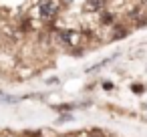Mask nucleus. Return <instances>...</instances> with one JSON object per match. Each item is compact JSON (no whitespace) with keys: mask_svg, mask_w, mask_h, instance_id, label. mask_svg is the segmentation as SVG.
<instances>
[{"mask_svg":"<svg viewBox=\"0 0 147 137\" xmlns=\"http://www.w3.org/2000/svg\"><path fill=\"white\" fill-rule=\"evenodd\" d=\"M59 12H61L59 0H36V2H34V16L45 20V22L57 20Z\"/></svg>","mask_w":147,"mask_h":137,"instance_id":"f257e3e1","label":"nucleus"},{"mask_svg":"<svg viewBox=\"0 0 147 137\" xmlns=\"http://www.w3.org/2000/svg\"><path fill=\"white\" fill-rule=\"evenodd\" d=\"M57 43L67 49H77L83 45V32L75 28H59L57 30Z\"/></svg>","mask_w":147,"mask_h":137,"instance_id":"f03ea898","label":"nucleus"},{"mask_svg":"<svg viewBox=\"0 0 147 137\" xmlns=\"http://www.w3.org/2000/svg\"><path fill=\"white\" fill-rule=\"evenodd\" d=\"M127 22H129V26L131 28H143L145 24H147V8L143 6V4H133L129 10H127V18H125Z\"/></svg>","mask_w":147,"mask_h":137,"instance_id":"7ed1b4c3","label":"nucleus"},{"mask_svg":"<svg viewBox=\"0 0 147 137\" xmlns=\"http://www.w3.org/2000/svg\"><path fill=\"white\" fill-rule=\"evenodd\" d=\"M131 34V26H129V22L127 20H117L111 28H109V40H123V38H127Z\"/></svg>","mask_w":147,"mask_h":137,"instance_id":"20e7f679","label":"nucleus"},{"mask_svg":"<svg viewBox=\"0 0 147 137\" xmlns=\"http://www.w3.org/2000/svg\"><path fill=\"white\" fill-rule=\"evenodd\" d=\"M107 4H109V0H85L83 10L87 14H99V12H103L107 8Z\"/></svg>","mask_w":147,"mask_h":137,"instance_id":"39448f33","label":"nucleus"},{"mask_svg":"<svg viewBox=\"0 0 147 137\" xmlns=\"http://www.w3.org/2000/svg\"><path fill=\"white\" fill-rule=\"evenodd\" d=\"M119 20V14L115 12V10H103V12H99V24L101 26H105V28H111L115 22Z\"/></svg>","mask_w":147,"mask_h":137,"instance_id":"423d86ee","label":"nucleus"},{"mask_svg":"<svg viewBox=\"0 0 147 137\" xmlns=\"http://www.w3.org/2000/svg\"><path fill=\"white\" fill-rule=\"evenodd\" d=\"M55 109L57 111H71V109H75V105H57Z\"/></svg>","mask_w":147,"mask_h":137,"instance_id":"0eeeda50","label":"nucleus"},{"mask_svg":"<svg viewBox=\"0 0 147 137\" xmlns=\"http://www.w3.org/2000/svg\"><path fill=\"white\" fill-rule=\"evenodd\" d=\"M113 87H115V85H113L111 81H105V83H103V89H105V91H111Z\"/></svg>","mask_w":147,"mask_h":137,"instance_id":"6e6552de","label":"nucleus"},{"mask_svg":"<svg viewBox=\"0 0 147 137\" xmlns=\"http://www.w3.org/2000/svg\"><path fill=\"white\" fill-rule=\"evenodd\" d=\"M133 93H143V85H133Z\"/></svg>","mask_w":147,"mask_h":137,"instance_id":"1a4fd4ad","label":"nucleus"},{"mask_svg":"<svg viewBox=\"0 0 147 137\" xmlns=\"http://www.w3.org/2000/svg\"><path fill=\"white\" fill-rule=\"evenodd\" d=\"M139 4H143V6L147 8V0H139Z\"/></svg>","mask_w":147,"mask_h":137,"instance_id":"9d476101","label":"nucleus"},{"mask_svg":"<svg viewBox=\"0 0 147 137\" xmlns=\"http://www.w3.org/2000/svg\"><path fill=\"white\" fill-rule=\"evenodd\" d=\"M109 2H125V0H109Z\"/></svg>","mask_w":147,"mask_h":137,"instance_id":"9b49d317","label":"nucleus"}]
</instances>
